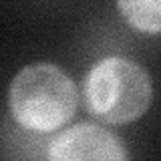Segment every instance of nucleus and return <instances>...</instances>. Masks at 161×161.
<instances>
[{"label":"nucleus","mask_w":161,"mask_h":161,"mask_svg":"<svg viewBox=\"0 0 161 161\" xmlns=\"http://www.w3.org/2000/svg\"><path fill=\"white\" fill-rule=\"evenodd\" d=\"M14 121L34 133H53L73 119L79 91L73 79L53 63H34L14 77L8 91Z\"/></svg>","instance_id":"nucleus-1"},{"label":"nucleus","mask_w":161,"mask_h":161,"mask_svg":"<svg viewBox=\"0 0 161 161\" xmlns=\"http://www.w3.org/2000/svg\"><path fill=\"white\" fill-rule=\"evenodd\" d=\"M83 97L93 117L109 125H125L147 113L153 89L141 64L125 57H107L89 70Z\"/></svg>","instance_id":"nucleus-2"},{"label":"nucleus","mask_w":161,"mask_h":161,"mask_svg":"<svg viewBox=\"0 0 161 161\" xmlns=\"http://www.w3.org/2000/svg\"><path fill=\"white\" fill-rule=\"evenodd\" d=\"M47 161H129V153L113 131L79 123L50 141Z\"/></svg>","instance_id":"nucleus-3"},{"label":"nucleus","mask_w":161,"mask_h":161,"mask_svg":"<svg viewBox=\"0 0 161 161\" xmlns=\"http://www.w3.org/2000/svg\"><path fill=\"white\" fill-rule=\"evenodd\" d=\"M117 6L123 18L137 30L151 34H157L161 30V4L157 0H139V2L121 0L117 2Z\"/></svg>","instance_id":"nucleus-4"}]
</instances>
